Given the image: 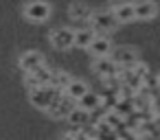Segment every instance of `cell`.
Returning <instances> with one entry per match:
<instances>
[{"label": "cell", "instance_id": "5", "mask_svg": "<svg viewBox=\"0 0 160 140\" xmlns=\"http://www.w3.org/2000/svg\"><path fill=\"white\" fill-rule=\"evenodd\" d=\"M75 107H77V101L70 99L68 94H62V96H59V99L46 109V114H48L51 118H55V120H66L68 114H70Z\"/></svg>", "mask_w": 160, "mask_h": 140}, {"label": "cell", "instance_id": "10", "mask_svg": "<svg viewBox=\"0 0 160 140\" xmlns=\"http://www.w3.org/2000/svg\"><path fill=\"white\" fill-rule=\"evenodd\" d=\"M134 11H136V20L149 22L158 16V5L153 0H138V2H134Z\"/></svg>", "mask_w": 160, "mask_h": 140}, {"label": "cell", "instance_id": "12", "mask_svg": "<svg viewBox=\"0 0 160 140\" xmlns=\"http://www.w3.org/2000/svg\"><path fill=\"white\" fill-rule=\"evenodd\" d=\"M112 42H110V37H105V35H97L94 40H92V44L88 46V51L92 53V57H105V55H110L112 53Z\"/></svg>", "mask_w": 160, "mask_h": 140}, {"label": "cell", "instance_id": "14", "mask_svg": "<svg viewBox=\"0 0 160 140\" xmlns=\"http://www.w3.org/2000/svg\"><path fill=\"white\" fill-rule=\"evenodd\" d=\"M77 105H81L83 109H88V112H97L101 105H103V96L101 94H97V92H86L79 101H77Z\"/></svg>", "mask_w": 160, "mask_h": 140}, {"label": "cell", "instance_id": "8", "mask_svg": "<svg viewBox=\"0 0 160 140\" xmlns=\"http://www.w3.org/2000/svg\"><path fill=\"white\" fill-rule=\"evenodd\" d=\"M110 11L114 13V18L121 24H132L136 22V11H134V2H114L110 7Z\"/></svg>", "mask_w": 160, "mask_h": 140}, {"label": "cell", "instance_id": "11", "mask_svg": "<svg viewBox=\"0 0 160 140\" xmlns=\"http://www.w3.org/2000/svg\"><path fill=\"white\" fill-rule=\"evenodd\" d=\"M18 64H20V68H22L24 72H29V70H33V68H38V66L46 64V59H44V55H42L40 51H24V53L20 55V59H18Z\"/></svg>", "mask_w": 160, "mask_h": 140}, {"label": "cell", "instance_id": "1", "mask_svg": "<svg viewBox=\"0 0 160 140\" xmlns=\"http://www.w3.org/2000/svg\"><path fill=\"white\" fill-rule=\"evenodd\" d=\"M62 94H64V92H62L59 88H55L53 83H46V85L31 88V90H29V101H31V105H33L35 109L46 112Z\"/></svg>", "mask_w": 160, "mask_h": 140}, {"label": "cell", "instance_id": "15", "mask_svg": "<svg viewBox=\"0 0 160 140\" xmlns=\"http://www.w3.org/2000/svg\"><path fill=\"white\" fill-rule=\"evenodd\" d=\"M90 118H92V112H88V109H83L81 105H77L70 114H68V123L70 125H75V127H86L88 123H90Z\"/></svg>", "mask_w": 160, "mask_h": 140}, {"label": "cell", "instance_id": "9", "mask_svg": "<svg viewBox=\"0 0 160 140\" xmlns=\"http://www.w3.org/2000/svg\"><path fill=\"white\" fill-rule=\"evenodd\" d=\"M110 55H112V59H114L121 68H125V66H134V64L138 61L136 51H134V48H129V46H114Z\"/></svg>", "mask_w": 160, "mask_h": 140}, {"label": "cell", "instance_id": "2", "mask_svg": "<svg viewBox=\"0 0 160 140\" xmlns=\"http://www.w3.org/2000/svg\"><path fill=\"white\" fill-rule=\"evenodd\" d=\"M88 24H90V29H92L97 35H108V33H112V31H116V29L121 27V22L114 18V13H112L110 9L92 11Z\"/></svg>", "mask_w": 160, "mask_h": 140}, {"label": "cell", "instance_id": "3", "mask_svg": "<svg viewBox=\"0 0 160 140\" xmlns=\"http://www.w3.org/2000/svg\"><path fill=\"white\" fill-rule=\"evenodd\" d=\"M51 13H53V7L46 2V0H31V2H27L24 9H22L24 20L31 22V24H44L51 18Z\"/></svg>", "mask_w": 160, "mask_h": 140}, {"label": "cell", "instance_id": "13", "mask_svg": "<svg viewBox=\"0 0 160 140\" xmlns=\"http://www.w3.org/2000/svg\"><path fill=\"white\" fill-rule=\"evenodd\" d=\"M90 13H92L90 7L83 5V2H72L68 7V16H70L72 22H88L90 20Z\"/></svg>", "mask_w": 160, "mask_h": 140}, {"label": "cell", "instance_id": "4", "mask_svg": "<svg viewBox=\"0 0 160 140\" xmlns=\"http://www.w3.org/2000/svg\"><path fill=\"white\" fill-rule=\"evenodd\" d=\"M48 40L53 44V48L57 51H68L75 46V29L70 27H57L48 33Z\"/></svg>", "mask_w": 160, "mask_h": 140}, {"label": "cell", "instance_id": "16", "mask_svg": "<svg viewBox=\"0 0 160 140\" xmlns=\"http://www.w3.org/2000/svg\"><path fill=\"white\" fill-rule=\"evenodd\" d=\"M94 37H97V33H94L90 27L75 29V46H77V48H88V46L92 44Z\"/></svg>", "mask_w": 160, "mask_h": 140}, {"label": "cell", "instance_id": "19", "mask_svg": "<svg viewBox=\"0 0 160 140\" xmlns=\"http://www.w3.org/2000/svg\"><path fill=\"white\" fill-rule=\"evenodd\" d=\"M94 129H97V138H110V140L118 138V129H114V127L108 125L105 120H99V123L94 125Z\"/></svg>", "mask_w": 160, "mask_h": 140}, {"label": "cell", "instance_id": "7", "mask_svg": "<svg viewBox=\"0 0 160 140\" xmlns=\"http://www.w3.org/2000/svg\"><path fill=\"white\" fill-rule=\"evenodd\" d=\"M92 70H94L101 79H105V77H114V75H118L121 66L112 59V55H105V57H94V61H92Z\"/></svg>", "mask_w": 160, "mask_h": 140}, {"label": "cell", "instance_id": "20", "mask_svg": "<svg viewBox=\"0 0 160 140\" xmlns=\"http://www.w3.org/2000/svg\"><path fill=\"white\" fill-rule=\"evenodd\" d=\"M101 120H105V123H108V125H112L114 129H121V127H125V116H121V114H118L114 107H112L110 112H105Z\"/></svg>", "mask_w": 160, "mask_h": 140}, {"label": "cell", "instance_id": "17", "mask_svg": "<svg viewBox=\"0 0 160 140\" xmlns=\"http://www.w3.org/2000/svg\"><path fill=\"white\" fill-rule=\"evenodd\" d=\"M88 90H90V88H88V83H86L83 79H75V77H72V81L68 83V88L64 90V94H68L70 99L79 101V99H81V96H83Z\"/></svg>", "mask_w": 160, "mask_h": 140}, {"label": "cell", "instance_id": "6", "mask_svg": "<svg viewBox=\"0 0 160 140\" xmlns=\"http://www.w3.org/2000/svg\"><path fill=\"white\" fill-rule=\"evenodd\" d=\"M51 75H53V70L46 64H42V66L24 72V85L29 90L31 88H38V85H46V83H51Z\"/></svg>", "mask_w": 160, "mask_h": 140}, {"label": "cell", "instance_id": "18", "mask_svg": "<svg viewBox=\"0 0 160 140\" xmlns=\"http://www.w3.org/2000/svg\"><path fill=\"white\" fill-rule=\"evenodd\" d=\"M70 81H72V75H68L66 70H53V75H51V83H53L55 88H59L62 92L68 88Z\"/></svg>", "mask_w": 160, "mask_h": 140}]
</instances>
